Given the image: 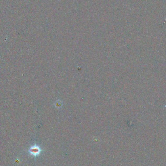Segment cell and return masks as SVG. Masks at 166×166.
Segmentation results:
<instances>
[{
	"label": "cell",
	"mask_w": 166,
	"mask_h": 166,
	"mask_svg": "<svg viewBox=\"0 0 166 166\" xmlns=\"http://www.w3.org/2000/svg\"><path fill=\"white\" fill-rule=\"evenodd\" d=\"M41 152V149L39 147L35 145L32 147L30 150V153L34 156H36L39 154Z\"/></svg>",
	"instance_id": "1"
}]
</instances>
